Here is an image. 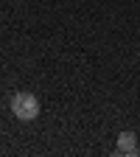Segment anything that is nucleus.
<instances>
[{
	"label": "nucleus",
	"mask_w": 140,
	"mask_h": 157,
	"mask_svg": "<svg viewBox=\"0 0 140 157\" xmlns=\"http://www.w3.org/2000/svg\"><path fill=\"white\" fill-rule=\"evenodd\" d=\"M11 115L23 124H31L39 118V101L34 93H17L11 95Z\"/></svg>",
	"instance_id": "f257e3e1"
},
{
	"label": "nucleus",
	"mask_w": 140,
	"mask_h": 157,
	"mask_svg": "<svg viewBox=\"0 0 140 157\" xmlns=\"http://www.w3.org/2000/svg\"><path fill=\"white\" fill-rule=\"evenodd\" d=\"M118 154H137V137H134V132H121V135H118Z\"/></svg>",
	"instance_id": "f03ea898"
}]
</instances>
